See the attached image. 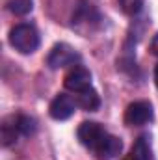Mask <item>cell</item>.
I'll return each mask as SVG.
<instances>
[{
    "label": "cell",
    "mask_w": 158,
    "mask_h": 160,
    "mask_svg": "<svg viewBox=\"0 0 158 160\" xmlns=\"http://www.w3.org/2000/svg\"><path fill=\"white\" fill-rule=\"evenodd\" d=\"M80 62V54L67 43H56L48 56H47V65L50 69H63L67 65H75Z\"/></svg>",
    "instance_id": "cell-3"
},
{
    "label": "cell",
    "mask_w": 158,
    "mask_h": 160,
    "mask_svg": "<svg viewBox=\"0 0 158 160\" xmlns=\"http://www.w3.org/2000/svg\"><path fill=\"white\" fill-rule=\"evenodd\" d=\"M6 6L13 15L24 17L34 9V0H6Z\"/></svg>",
    "instance_id": "cell-12"
},
{
    "label": "cell",
    "mask_w": 158,
    "mask_h": 160,
    "mask_svg": "<svg viewBox=\"0 0 158 160\" xmlns=\"http://www.w3.org/2000/svg\"><path fill=\"white\" fill-rule=\"evenodd\" d=\"M102 21L101 9L97 0H78L71 17V26L73 30L80 32L82 36H89L91 32H95L99 28Z\"/></svg>",
    "instance_id": "cell-1"
},
{
    "label": "cell",
    "mask_w": 158,
    "mask_h": 160,
    "mask_svg": "<svg viewBox=\"0 0 158 160\" xmlns=\"http://www.w3.org/2000/svg\"><path fill=\"white\" fill-rule=\"evenodd\" d=\"M126 160H153L151 155V143H149V138L147 136H140L132 149H130V155L126 157Z\"/></svg>",
    "instance_id": "cell-11"
},
{
    "label": "cell",
    "mask_w": 158,
    "mask_h": 160,
    "mask_svg": "<svg viewBox=\"0 0 158 160\" xmlns=\"http://www.w3.org/2000/svg\"><path fill=\"white\" fill-rule=\"evenodd\" d=\"M19 127H17V118L15 116H9L2 121V127H0V140H2V145L4 147H11L13 143H17V138H19Z\"/></svg>",
    "instance_id": "cell-9"
},
{
    "label": "cell",
    "mask_w": 158,
    "mask_h": 160,
    "mask_svg": "<svg viewBox=\"0 0 158 160\" xmlns=\"http://www.w3.org/2000/svg\"><path fill=\"white\" fill-rule=\"evenodd\" d=\"M155 118V110L153 104L149 101H136L132 104H128L126 112H125V123L130 127H140L145 125Z\"/></svg>",
    "instance_id": "cell-4"
},
{
    "label": "cell",
    "mask_w": 158,
    "mask_h": 160,
    "mask_svg": "<svg viewBox=\"0 0 158 160\" xmlns=\"http://www.w3.org/2000/svg\"><path fill=\"white\" fill-rule=\"evenodd\" d=\"M75 110H77V101H75L71 95H65V93H58V95L52 99L50 106H48L50 118L56 119V121L69 119V118L75 114Z\"/></svg>",
    "instance_id": "cell-6"
},
{
    "label": "cell",
    "mask_w": 158,
    "mask_h": 160,
    "mask_svg": "<svg viewBox=\"0 0 158 160\" xmlns=\"http://www.w3.org/2000/svg\"><path fill=\"white\" fill-rule=\"evenodd\" d=\"M119 8H121V11H123L125 15L134 17V15H138V13L141 11L143 0H119Z\"/></svg>",
    "instance_id": "cell-14"
},
{
    "label": "cell",
    "mask_w": 158,
    "mask_h": 160,
    "mask_svg": "<svg viewBox=\"0 0 158 160\" xmlns=\"http://www.w3.org/2000/svg\"><path fill=\"white\" fill-rule=\"evenodd\" d=\"M77 136H78L80 143L87 149H97V145L101 143V140L106 136V130L95 123V121H84L78 125V130H77Z\"/></svg>",
    "instance_id": "cell-5"
},
{
    "label": "cell",
    "mask_w": 158,
    "mask_h": 160,
    "mask_svg": "<svg viewBox=\"0 0 158 160\" xmlns=\"http://www.w3.org/2000/svg\"><path fill=\"white\" fill-rule=\"evenodd\" d=\"M151 52H153L155 56H158V34L153 38V41H151Z\"/></svg>",
    "instance_id": "cell-15"
},
{
    "label": "cell",
    "mask_w": 158,
    "mask_h": 160,
    "mask_svg": "<svg viewBox=\"0 0 158 160\" xmlns=\"http://www.w3.org/2000/svg\"><path fill=\"white\" fill-rule=\"evenodd\" d=\"M121 151H123V142H121V138L112 136V134L106 132V136H104V138L101 140V143L97 145L95 155H97L99 160H114L121 155Z\"/></svg>",
    "instance_id": "cell-8"
},
{
    "label": "cell",
    "mask_w": 158,
    "mask_h": 160,
    "mask_svg": "<svg viewBox=\"0 0 158 160\" xmlns=\"http://www.w3.org/2000/svg\"><path fill=\"white\" fill-rule=\"evenodd\" d=\"M9 45L21 54H32L39 47V32L34 24H17L9 30Z\"/></svg>",
    "instance_id": "cell-2"
},
{
    "label": "cell",
    "mask_w": 158,
    "mask_h": 160,
    "mask_svg": "<svg viewBox=\"0 0 158 160\" xmlns=\"http://www.w3.org/2000/svg\"><path fill=\"white\" fill-rule=\"evenodd\" d=\"M63 86L69 91H84L87 88H91V73L89 69H86L84 65H75L63 78Z\"/></svg>",
    "instance_id": "cell-7"
},
{
    "label": "cell",
    "mask_w": 158,
    "mask_h": 160,
    "mask_svg": "<svg viewBox=\"0 0 158 160\" xmlns=\"http://www.w3.org/2000/svg\"><path fill=\"white\" fill-rule=\"evenodd\" d=\"M17 127H19V132H21V136H32V134H36V130H37V123L34 118H30V116H24V114H21V116H17Z\"/></svg>",
    "instance_id": "cell-13"
},
{
    "label": "cell",
    "mask_w": 158,
    "mask_h": 160,
    "mask_svg": "<svg viewBox=\"0 0 158 160\" xmlns=\"http://www.w3.org/2000/svg\"><path fill=\"white\" fill-rule=\"evenodd\" d=\"M75 101H77V106H80L86 112H95L101 106V97H99V93L93 88H87L84 91H78Z\"/></svg>",
    "instance_id": "cell-10"
},
{
    "label": "cell",
    "mask_w": 158,
    "mask_h": 160,
    "mask_svg": "<svg viewBox=\"0 0 158 160\" xmlns=\"http://www.w3.org/2000/svg\"><path fill=\"white\" fill-rule=\"evenodd\" d=\"M155 84H156V88H158V63H156V67H155Z\"/></svg>",
    "instance_id": "cell-16"
}]
</instances>
